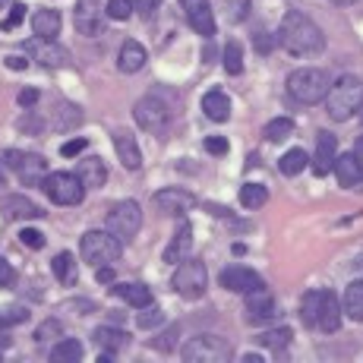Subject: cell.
Returning a JSON list of instances; mask_svg holds the SVG:
<instances>
[{
  "mask_svg": "<svg viewBox=\"0 0 363 363\" xmlns=\"http://www.w3.org/2000/svg\"><path fill=\"white\" fill-rule=\"evenodd\" d=\"M262 345L272 347V351H281V347L291 345V329H275V332H265L262 335Z\"/></svg>",
  "mask_w": 363,
  "mask_h": 363,
  "instance_id": "cell-37",
  "label": "cell"
},
{
  "mask_svg": "<svg viewBox=\"0 0 363 363\" xmlns=\"http://www.w3.org/2000/svg\"><path fill=\"white\" fill-rule=\"evenodd\" d=\"M19 240H23L29 250H41V247H45V234L35 231V228H23V231H19Z\"/></svg>",
  "mask_w": 363,
  "mask_h": 363,
  "instance_id": "cell-40",
  "label": "cell"
},
{
  "mask_svg": "<svg viewBox=\"0 0 363 363\" xmlns=\"http://www.w3.org/2000/svg\"><path fill=\"white\" fill-rule=\"evenodd\" d=\"M206 152H208V155H225V152H228V139L225 136H208L206 139Z\"/></svg>",
  "mask_w": 363,
  "mask_h": 363,
  "instance_id": "cell-43",
  "label": "cell"
},
{
  "mask_svg": "<svg viewBox=\"0 0 363 363\" xmlns=\"http://www.w3.org/2000/svg\"><path fill=\"white\" fill-rule=\"evenodd\" d=\"M158 4H162V0H139V4H136V10L143 13V16H152V13L158 10Z\"/></svg>",
  "mask_w": 363,
  "mask_h": 363,
  "instance_id": "cell-50",
  "label": "cell"
},
{
  "mask_svg": "<svg viewBox=\"0 0 363 363\" xmlns=\"http://www.w3.org/2000/svg\"><path fill=\"white\" fill-rule=\"evenodd\" d=\"M272 316H275V297H272V291H265V284L250 291L247 294V323L262 325V323H269Z\"/></svg>",
  "mask_w": 363,
  "mask_h": 363,
  "instance_id": "cell-14",
  "label": "cell"
},
{
  "mask_svg": "<svg viewBox=\"0 0 363 363\" xmlns=\"http://www.w3.org/2000/svg\"><path fill=\"white\" fill-rule=\"evenodd\" d=\"M357 114H360V121H363V101H360V111H357Z\"/></svg>",
  "mask_w": 363,
  "mask_h": 363,
  "instance_id": "cell-55",
  "label": "cell"
},
{
  "mask_svg": "<svg viewBox=\"0 0 363 363\" xmlns=\"http://www.w3.org/2000/svg\"><path fill=\"white\" fill-rule=\"evenodd\" d=\"M76 177L82 180L86 190H99V186H104V180H108V167H104V162L99 155L82 158L79 167H76Z\"/></svg>",
  "mask_w": 363,
  "mask_h": 363,
  "instance_id": "cell-20",
  "label": "cell"
},
{
  "mask_svg": "<svg viewBox=\"0 0 363 363\" xmlns=\"http://www.w3.org/2000/svg\"><path fill=\"white\" fill-rule=\"evenodd\" d=\"M335 155H338V143H335V136L332 133H319L316 158H313V174H316V177H325L335 164Z\"/></svg>",
  "mask_w": 363,
  "mask_h": 363,
  "instance_id": "cell-18",
  "label": "cell"
},
{
  "mask_svg": "<svg viewBox=\"0 0 363 363\" xmlns=\"http://www.w3.org/2000/svg\"><path fill=\"white\" fill-rule=\"evenodd\" d=\"M190 243H193V228L184 221V225L177 228V234H174V240L167 243V250H164V262H167V265H171V262H180L186 253H190Z\"/></svg>",
  "mask_w": 363,
  "mask_h": 363,
  "instance_id": "cell-25",
  "label": "cell"
},
{
  "mask_svg": "<svg viewBox=\"0 0 363 363\" xmlns=\"http://www.w3.org/2000/svg\"><path fill=\"white\" fill-rule=\"evenodd\" d=\"M332 171H335V177H338L341 186H360L363 184V171H360V164L354 155H335Z\"/></svg>",
  "mask_w": 363,
  "mask_h": 363,
  "instance_id": "cell-22",
  "label": "cell"
},
{
  "mask_svg": "<svg viewBox=\"0 0 363 363\" xmlns=\"http://www.w3.org/2000/svg\"><path fill=\"white\" fill-rule=\"evenodd\" d=\"M13 281H16V272H13V265L0 259V288H10Z\"/></svg>",
  "mask_w": 363,
  "mask_h": 363,
  "instance_id": "cell-46",
  "label": "cell"
},
{
  "mask_svg": "<svg viewBox=\"0 0 363 363\" xmlns=\"http://www.w3.org/2000/svg\"><path fill=\"white\" fill-rule=\"evenodd\" d=\"M114 294L121 300H127L130 306H136V310H145V306L152 303V291L145 288V284H114Z\"/></svg>",
  "mask_w": 363,
  "mask_h": 363,
  "instance_id": "cell-28",
  "label": "cell"
},
{
  "mask_svg": "<svg viewBox=\"0 0 363 363\" xmlns=\"http://www.w3.org/2000/svg\"><path fill=\"white\" fill-rule=\"evenodd\" d=\"M253 45H256V51H259V54H269V51H272V48H275V38H272V35H269V32H256Z\"/></svg>",
  "mask_w": 363,
  "mask_h": 363,
  "instance_id": "cell-45",
  "label": "cell"
},
{
  "mask_svg": "<svg viewBox=\"0 0 363 363\" xmlns=\"http://www.w3.org/2000/svg\"><path fill=\"white\" fill-rule=\"evenodd\" d=\"M363 101V82L357 76H341L329 86L325 92V111H329L332 121H347L360 111Z\"/></svg>",
  "mask_w": 363,
  "mask_h": 363,
  "instance_id": "cell-2",
  "label": "cell"
},
{
  "mask_svg": "<svg viewBox=\"0 0 363 363\" xmlns=\"http://www.w3.org/2000/svg\"><path fill=\"white\" fill-rule=\"evenodd\" d=\"M127 338L130 335L127 332H121V329H111V325H101V329H95V345L104 347V354H117L121 347H127Z\"/></svg>",
  "mask_w": 363,
  "mask_h": 363,
  "instance_id": "cell-29",
  "label": "cell"
},
{
  "mask_svg": "<svg viewBox=\"0 0 363 363\" xmlns=\"http://www.w3.org/2000/svg\"><path fill=\"white\" fill-rule=\"evenodd\" d=\"M29 313L23 306H13V310H0V325H16V323H26Z\"/></svg>",
  "mask_w": 363,
  "mask_h": 363,
  "instance_id": "cell-42",
  "label": "cell"
},
{
  "mask_svg": "<svg viewBox=\"0 0 363 363\" xmlns=\"http://www.w3.org/2000/svg\"><path fill=\"white\" fill-rule=\"evenodd\" d=\"M79 360H82V345L76 338H64L54 345L51 363H79Z\"/></svg>",
  "mask_w": 363,
  "mask_h": 363,
  "instance_id": "cell-31",
  "label": "cell"
},
{
  "mask_svg": "<svg viewBox=\"0 0 363 363\" xmlns=\"http://www.w3.org/2000/svg\"><path fill=\"white\" fill-rule=\"evenodd\" d=\"M341 303H338V297L332 294V291H319V306H316V325L313 329H319V332H338V325H341Z\"/></svg>",
  "mask_w": 363,
  "mask_h": 363,
  "instance_id": "cell-13",
  "label": "cell"
},
{
  "mask_svg": "<svg viewBox=\"0 0 363 363\" xmlns=\"http://www.w3.org/2000/svg\"><path fill=\"white\" fill-rule=\"evenodd\" d=\"M265 202H269V190H265L262 184H243V190H240V206H247V208H262Z\"/></svg>",
  "mask_w": 363,
  "mask_h": 363,
  "instance_id": "cell-33",
  "label": "cell"
},
{
  "mask_svg": "<svg viewBox=\"0 0 363 363\" xmlns=\"http://www.w3.org/2000/svg\"><path fill=\"white\" fill-rule=\"evenodd\" d=\"M79 253L89 265H114L123 253V240H117L111 231H89L79 240Z\"/></svg>",
  "mask_w": 363,
  "mask_h": 363,
  "instance_id": "cell-4",
  "label": "cell"
},
{
  "mask_svg": "<svg viewBox=\"0 0 363 363\" xmlns=\"http://www.w3.org/2000/svg\"><path fill=\"white\" fill-rule=\"evenodd\" d=\"M54 269V278H57L60 284H76V275H79V269H76V259L73 253H57L51 262Z\"/></svg>",
  "mask_w": 363,
  "mask_h": 363,
  "instance_id": "cell-30",
  "label": "cell"
},
{
  "mask_svg": "<svg viewBox=\"0 0 363 363\" xmlns=\"http://www.w3.org/2000/svg\"><path fill=\"white\" fill-rule=\"evenodd\" d=\"M202 111H206L208 121L225 123L228 117H231V99H228L225 92H218V89H212V92L202 95Z\"/></svg>",
  "mask_w": 363,
  "mask_h": 363,
  "instance_id": "cell-21",
  "label": "cell"
},
{
  "mask_svg": "<svg viewBox=\"0 0 363 363\" xmlns=\"http://www.w3.org/2000/svg\"><path fill=\"white\" fill-rule=\"evenodd\" d=\"M99 281H101V284H111V281H114V269H111V265H99Z\"/></svg>",
  "mask_w": 363,
  "mask_h": 363,
  "instance_id": "cell-51",
  "label": "cell"
},
{
  "mask_svg": "<svg viewBox=\"0 0 363 363\" xmlns=\"http://www.w3.org/2000/svg\"><path fill=\"white\" fill-rule=\"evenodd\" d=\"M155 206L162 208V212H167V215H184V212H190V208L196 206V199H193V193L171 186V190L155 193Z\"/></svg>",
  "mask_w": 363,
  "mask_h": 363,
  "instance_id": "cell-17",
  "label": "cell"
},
{
  "mask_svg": "<svg viewBox=\"0 0 363 363\" xmlns=\"http://www.w3.org/2000/svg\"><path fill=\"white\" fill-rule=\"evenodd\" d=\"M0 184H4V167H0Z\"/></svg>",
  "mask_w": 363,
  "mask_h": 363,
  "instance_id": "cell-56",
  "label": "cell"
},
{
  "mask_svg": "<svg viewBox=\"0 0 363 363\" xmlns=\"http://www.w3.org/2000/svg\"><path fill=\"white\" fill-rule=\"evenodd\" d=\"M291 133H294V121H291V117H278V121H272L269 127H265V139H269V143H284Z\"/></svg>",
  "mask_w": 363,
  "mask_h": 363,
  "instance_id": "cell-34",
  "label": "cell"
},
{
  "mask_svg": "<svg viewBox=\"0 0 363 363\" xmlns=\"http://www.w3.org/2000/svg\"><path fill=\"white\" fill-rule=\"evenodd\" d=\"M329 73L325 69H316V67H303V69H294L288 76V95L300 104H319L329 92Z\"/></svg>",
  "mask_w": 363,
  "mask_h": 363,
  "instance_id": "cell-3",
  "label": "cell"
},
{
  "mask_svg": "<svg viewBox=\"0 0 363 363\" xmlns=\"http://www.w3.org/2000/svg\"><path fill=\"white\" fill-rule=\"evenodd\" d=\"M82 149H86V139H69V143L60 145V155H64V158H76Z\"/></svg>",
  "mask_w": 363,
  "mask_h": 363,
  "instance_id": "cell-44",
  "label": "cell"
},
{
  "mask_svg": "<svg viewBox=\"0 0 363 363\" xmlns=\"http://www.w3.org/2000/svg\"><path fill=\"white\" fill-rule=\"evenodd\" d=\"M41 186H45L48 199L57 202V206H76V202H82V193H86L82 180L76 177V174H69V171L48 174V177L41 180Z\"/></svg>",
  "mask_w": 363,
  "mask_h": 363,
  "instance_id": "cell-8",
  "label": "cell"
},
{
  "mask_svg": "<svg viewBox=\"0 0 363 363\" xmlns=\"http://www.w3.org/2000/svg\"><path fill=\"white\" fill-rule=\"evenodd\" d=\"M316 306H319V291H310V294L303 297V323L310 325H316Z\"/></svg>",
  "mask_w": 363,
  "mask_h": 363,
  "instance_id": "cell-38",
  "label": "cell"
},
{
  "mask_svg": "<svg viewBox=\"0 0 363 363\" xmlns=\"http://www.w3.org/2000/svg\"><path fill=\"white\" fill-rule=\"evenodd\" d=\"M23 19H26V4H13V6H10V16H6L4 23H0V29L10 32V29H16V26L23 23Z\"/></svg>",
  "mask_w": 363,
  "mask_h": 363,
  "instance_id": "cell-39",
  "label": "cell"
},
{
  "mask_svg": "<svg viewBox=\"0 0 363 363\" xmlns=\"http://www.w3.org/2000/svg\"><path fill=\"white\" fill-rule=\"evenodd\" d=\"M6 67L10 69H26L29 64H26V57H16V54H13V57H6Z\"/></svg>",
  "mask_w": 363,
  "mask_h": 363,
  "instance_id": "cell-52",
  "label": "cell"
},
{
  "mask_svg": "<svg viewBox=\"0 0 363 363\" xmlns=\"http://www.w3.org/2000/svg\"><path fill=\"white\" fill-rule=\"evenodd\" d=\"M306 164H310V155H306L303 149H291L281 155V162H278V167H281L284 177H297L300 171H306Z\"/></svg>",
  "mask_w": 363,
  "mask_h": 363,
  "instance_id": "cell-32",
  "label": "cell"
},
{
  "mask_svg": "<svg viewBox=\"0 0 363 363\" xmlns=\"http://www.w3.org/2000/svg\"><path fill=\"white\" fill-rule=\"evenodd\" d=\"M26 51L35 54L41 67H67L69 64V51H64L60 45H54L51 38H32L26 41Z\"/></svg>",
  "mask_w": 363,
  "mask_h": 363,
  "instance_id": "cell-12",
  "label": "cell"
},
{
  "mask_svg": "<svg viewBox=\"0 0 363 363\" xmlns=\"http://www.w3.org/2000/svg\"><path fill=\"white\" fill-rule=\"evenodd\" d=\"M0 208H4L10 218H41V215H45L32 199H26V196H6V199H0Z\"/></svg>",
  "mask_w": 363,
  "mask_h": 363,
  "instance_id": "cell-26",
  "label": "cell"
},
{
  "mask_svg": "<svg viewBox=\"0 0 363 363\" xmlns=\"http://www.w3.org/2000/svg\"><path fill=\"white\" fill-rule=\"evenodd\" d=\"M117 67H121L123 73H139V69L145 67V48L139 45V41H123L121 54H117Z\"/></svg>",
  "mask_w": 363,
  "mask_h": 363,
  "instance_id": "cell-24",
  "label": "cell"
},
{
  "mask_svg": "<svg viewBox=\"0 0 363 363\" xmlns=\"http://www.w3.org/2000/svg\"><path fill=\"white\" fill-rule=\"evenodd\" d=\"M4 4H6V0H0V6H4Z\"/></svg>",
  "mask_w": 363,
  "mask_h": 363,
  "instance_id": "cell-57",
  "label": "cell"
},
{
  "mask_svg": "<svg viewBox=\"0 0 363 363\" xmlns=\"http://www.w3.org/2000/svg\"><path fill=\"white\" fill-rule=\"evenodd\" d=\"M133 0H108V6H104V13H108V19H130L133 16Z\"/></svg>",
  "mask_w": 363,
  "mask_h": 363,
  "instance_id": "cell-36",
  "label": "cell"
},
{
  "mask_svg": "<svg viewBox=\"0 0 363 363\" xmlns=\"http://www.w3.org/2000/svg\"><path fill=\"white\" fill-rule=\"evenodd\" d=\"M162 319H164V313L158 310V306H152V303H149V306H145V313L139 316V329H152V325H158Z\"/></svg>",
  "mask_w": 363,
  "mask_h": 363,
  "instance_id": "cell-41",
  "label": "cell"
},
{
  "mask_svg": "<svg viewBox=\"0 0 363 363\" xmlns=\"http://www.w3.org/2000/svg\"><path fill=\"white\" fill-rule=\"evenodd\" d=\"M221 288L234 291V294H250V291L262 288V278L253 269H243V265H231V269L221 272Z\"/></svg>",
  "mask_w": 363,
  "mask_h": 363,
  "instance_id": "cell-15",
  "label": "cell"
},
{
  "mask_svg": "<svg viewBox=\"0 0 363 363\" xmlns=\"http://www.w3.org/2000/svg\"><path fill=\"white\" fill-rule=\"evenodd\" d=\"M139 228H143V208H139V202L123 199L108 212V231L114 234L117 240H130V237H136Z\"/></svg>",
  "mask_w": 363,
  "mask_h": 363,
  "instance_id": "cell-9",
  "label": "cell"
},
{
  "mask_svg": "<svg viewBox=\"0 0 363 363\" xmlns=\"http://www.w3.org/2000/svg\"><path fill=\"white\" fill-rule=\"evenodd\" d=\"M60 26H64V19H60L57 10H38L32 16V32L35 38H57L60 35Z\"/></svg>",
  "mask_w": 363,
  "mask_h": 363,
  "instance_id": "cell-23",
  "label": "cell"
},
{
  "mask_svg": "<svg viewBox=\"0 0 363 363\" xmlns=\"http://www.w3.org/2000/svg\"><path fill=\"white\" fill-rule=\"evenodd\" d=\"M206 288H208L206 265H202L199 259H186L184 256V259L177 262V272H174V291L186 300H199L202 294H206Z\"/></svg>",
  "mask_w": 363,
  "mask_h": 363,
  "instance_id": "cell-5",
  "label": "cell"
},
{
  "mask_svg": "<svg viewBox=\"0 0 363 363\" xmlns=\"http://www.w3.org/2000/svg\"><path fill=\"white\" fill-rule=\"evenodd\" d=\"M221 60H225V69L231 76H240L243 73V48L231 41V45H225V54H221Z\"/></svg>",
  "mask_w": 363,
  "mask_h": 363,
  "instance_id": "cell-35",
  "label": "cell"
},
{
  "mask_svg": "<svg viewBox=\"0 0 363 363\" xmlns=\"http://www.w3.org/2000/svg\"><path fill=\"white\" fill-rule=\"evenodd\" d=\"M133 117H136V123L145 133H155V136H164L167 127H171V108L162 99H155V95L139 99L136 108H133Z\"/></svg>",
  "mask_w": 363,
  "mask_h": 363,
  "instance_id": "cell-7",
  "label": "cell"
},
{
  "mask_svg": "<svg viewBox=\"0 0 363 363\" xmlns=\"http://www.w3.org/2000/svg\"><path fill=\"white\" fill-rule=\"evenodd\" d=\"M48 335H60V325H57V323H45L38 332H35V338H38V341H45Z\"/></svg>",
  "mask_w": 363,
  "mask_h": 363,
  "instance_id": "cell-49",
  "label": "cell"
},
{
  "mask_svg": "<svg viewBox=\"0 0 363 363\" xmlns=\"http://www.w3.org/2000/svg\"><path fill=\"white\" fill-rule=\"evenodd\" d=\"M6 162H10V167L16 171V177L23 180V184H41V180L48 177V162L41 155H32V152H6Z\"/></svg>",
  "mask_w": 363,
  "mask_h": 363,
  "instance_id": "cell-10",
  "label": "cell"
},
{
  "mask_svg": "<svg viewBox=\"0 0 363 363\" xmlns=\"http://www.w3.org/2000/svg\"><path fill=\"white\" fill-rule=\"evenodd\" d=\"M174 338H177V329H171V332H164L162 338L155 341V347L158 351H167V347H174Z\"/></svg>",
  "mask_w": 363,
  "mask_h": 363,
  "instance_id": "cell-48",
  "label": "cell"
},
{
  "mask_svg": "<svg viewBox=\"0 0 363 363\" xmlns=\"http://www.w3.org/2000/svg\"><path fill=\"white\" fill-rule=\"evenodd\" d=\"M341 313L354 323H363V281H351L345 291V300H341Z\"/></svg>",
  "mask_w": 363,
  "mask_h": 363,
  "instance_id": "cell-27",
  "label": "cell"
},
{
  "mask_svg": "<svg viewBox=\"0 0 363 363\" xmlns=\"http://www.w3.org/2000/svg\"><path fill=\"white\" fill-rule=\"evenodd\" d=\"M19 104H23V108L38 104V89H23V92H19Z\"/></svg>",
  "mask_w": 363,
  "mask_h": 363,
  "instance_id": "cell-47",
  "label": "cell"
},
{
  "mask_svg": "<svg viewBox=\"0 0 363 363\" xmlns=\"http://www.w3.org/2000/svg\"><path fill=\"white\" fill-rule=\"evenodd\" d=\"M278 45H281L288 54H294V57H303V54H319L323 51L325 35L310 16L291 10V13H284L281 26H278Z\"/></svg>",
  "mask_w": 363,
  "mask_h": 363,
  "instance_id": "cell-1",
  "label": "cell"
},
{
  "mask_svg": "<svg viewBox=\"0 0 363 363\" xmlns=\"http://www.w3.org/2000/svg\"><path fill=\"white\" fill-rule=\"evenodd\" d=\"M114 149H117V158H121V164L127 167V171H136V167L143 164V152H139L133 133H127V130L114 133Z\"/></svg>",
  "mask_w": 363,
  "mask_h": 363,
  "instance_id": "cell-19",
  "label": "cell"
},
{
  "mask_svg": "<svg viewBox=\"0 0 363 363\" xmlns=\"http://www.w3.org/2000/svg\"><path fill=\"white\" fill-rule=\"evenodd\" d=\"M186 10V19L199 35H215V16H212V6L208 0H180Z\"/></svg>",
  "mask_w": 363,
  "mask_h": 363,
  "instance_id": "cell-16",
  "label": "cell"
},
{
  "mask_svg": "<svg viewBox=\"0 0 363 363\" xmlns=\"http://www.w3.org/2000/svg\"><path fill=\"white\" fill-rule=\"evenodd\" d=\"M354 158H357V164H360V171H363V136L354 143Z\"/></svg>",
  "mask_w": 363,
  "mask_h": 363,
  "instance_id": "cell-53",
  "label": "cell"
},
{
  "mask_svg": "<svg viewBox=\"0 0 363 363\" xmlns=\"http://www.w3.org/2000/svg\"><path fill=\"white\" fill-rule=\"evenodd\" d=\"M184 360L186 363H225L231 360V345L218 335H199L184 345Z\"/></svg>",
  "mask_w": 363,
  "mask_h": 363,
  "instance_id": "cell-6",
  "label": "cell"
},
{
  "mask_svg": "<svg viewBox=\"0 0 363 363\" xmlns=\"http://www.w3.org/2000/svg\"><path fill=\"white\" fill-rule=\"evenodd\" d=\"M335 6H351V4H357V0H332Z\"/></svg>",
  "mask_w": 363,
  "mask_h": 363,
  "instance_id": "cell-54",
  "label": "cell"
},
{
  "mask_svg": "<svg viewBox=\"0 0 363 363\" xmlns=\"http://www.w3.org/2000/svg\"><path fill=\"white\" fill-rule=\"evenodd\" d=\"M104 16H108V13H104L101 0H79V4H76V16H73V23H76V29H79V35L92 38V35H99V32H101Z\"/></svg>",
  "mask_w": 363,
  "mask_h": 363,
  "instance_id": "cell-11",
  "label": "cell"
}]
</instances>
